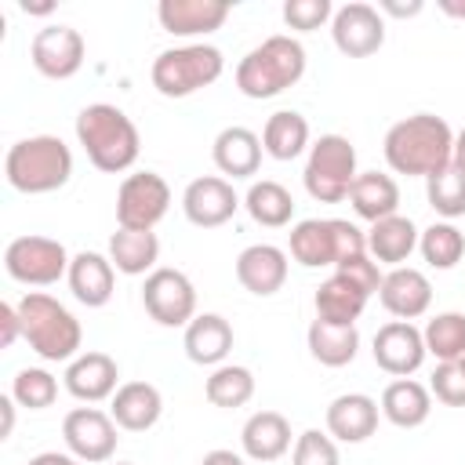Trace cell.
Returning a JSON list of instances; mask_svg holds the SVG:
<instances>
[{
    "label": "cell",
    "mask_w": 465,
    "mask_h": 465,
    "mask_svg": "<svg viewBox=\"0 0 465 465\" xmlns=\"http://www.w3.org/2000/svg\"><path fill=\"white\" fill-rule=\"evenodd\" d=\"M381 153H385V163H389L396 174H407V178H432L436 171L450 167V156H454V131H450V124H447L443 116H436V113H414V116L396 120V124L385 131Z\"/></svg>",
    "instance_id": "obj_1"
},
{
    "label": "cell",
    "mask_w": 465,
    "mask_h": 465,
    "mask_svg": "<svg viewBox=\"0 0 465 465\" xmlns=\"http://www.w3.org/2000/svg\"><path fill=\"white\" fill-rule=\"evenodd\" d=\"M76 142L84 145L87 160L105 174H124L138 163L142 138L134 120L109 102H91L76 113Z\"/></svg>",
    "instance_id": "obj_2"
},
{
    "label": "cell",
    "mask_w": 465,
    "mask_h": 465,
    "mask_svg": "<svg viewBox=\"0 0 465 465\" xmlns=\"http://www.w3.org/2000/svg\"><path fill=\"white\" fill-rule=\"evenodd\" d=\"M15 305H18V316H22V338L40 360L69 363V360L80 356L84 327L58 298H51L44 291H29Z\"/></svg>",
    "instance_id": "obj_3"
},
{
    "label": "cell",
    "mask_w": 465,
    "mask_h": 465,
    "mask_svg": "<svg viewBox=\"0 0 465 465\" xmlns=\"http://www.w3.org/2000/svg\"><path fill=\"white\" fill-rule=\"evenodd\" d=\"M305 76V47L294 36H265L236 65V87L243 98H276Z\"/></svg>",
    "instance_id": "obj_4"
},
{
    "label": "cell",
    "mask_w": 465,
    "mask_h": 465,
    "mask_svg": "<svg viewBox=\"0 0 465 465\" xmlns=\"http://www.w3.org/2000/svg\"><path fill=\"white\" fill-rule=\"evenodd\" d=\"M4 174L11 189L25 196H44L73 178V153L58 134H29L7 149Z\"/></svg>",
    "instance_id": "obj_5"
},
{
    "label": "cell",
    "mask_w": 465,
    "mask_h": 465,
    "mask_svg": "<svg viewBox=\"0 0 465 465\" xmlns=\"http://www.w3.org/2000/svg\"><path fill=\"white\" fill-rule=\"evenodd\" d=\"M225 73V58L214 44H182L153 58L149 80L163 98H189L211 87Z\"/></svg>",
    "instance_id": "obj_6"
},
{
    "label": "cell",
    "mask_w": 465,
    "mask_h": 465,
    "mask_svg": "<svg viewBox=\"0 0 465 465\" xmlns=\"http://www.w3.org/2000/svg\"><path fill=\"white\" fill-rule=\"evenodd\" d=\"M356 174H360L356 171V145L345 134H320L309 145L302 182H305V193L312 200H320V203L349 200Z\"/></svg>",
    "instance_id": "obj_7"
},
{
    "label": "cell",
    "mask_w": 465,
    "mask_h": 465,
    "mask_svg": "<svg viewBox=\"0 0 465 465\" xmlns=\"http://www.w3.org/2000/svg\"><path fill=\"white\" fill-rule=\"evenodd\" d=\"M69 251L62 240L54 236H15L7 247H4V269L15 283H25V287H51L58 283L62 276H69Z\"/></svg>",
    "instance_id": "obj_8"
},
{
    "label": "cell",
    "mask_w": 465,
    "mask_h": 465,
    "mask_svg": "<svg viewBox=\"0 0 465 465\" xmlns=\"http://www.w3.org/2000/svg\"><path fill=\"white\" fill-rule=\"evenodd\" d=\"M171 207V185L156 171H134L116 189V225L153 232Z\"/></svg>",
    "instance_id": "obj_9"
},
{
    "label": "cell",
    "mask_w": 465,
    "mask_h": 465,
    "mask_svg": "<svg viewBox=\"0 0 465 465\" xmlns=\"http://www.w3.org/2000/svg\"><path fill=\"white\" fill-rule=\"evenodd\" d=\"M142 305L160 327H189L196 316V287L182 269L156 265L142 283Z\"/></svg>",
    "instance_id": "obj_10"
},
{
    "label": "cell",
    "mask_w": 465,
    "mask_h": 465,
    "mask_svg": "<svg viewBox=\"0 0 465 465\" xmlns=\"http://www.w3.org/2000/svg\"><path fill=\"white\" fill-rule=\"evenodd\" d=\"M116 421L113 414L98 411V407H73L65 418H62V440H65V450L73 458H80L84 465H102L116 454Z\"/></svg>",
    "instance_id": "obj_11"
},
{
    "label": "cell",
    "mask_w": 465,
    "mask_h": 465,
    "mask_svg": "<svg viewBox=\"0 0 465 465\" xmlns=\"http://www.w3.org/2000/svg\"><path fill=\"white\" fill-rule=\"evenodd\" d=\"M331 40L345 58H367L385 44V18L374 4H363V0L341 4L334 7V18H331Z\"/></svg>",
    "instance_id": "obj_12"
},
{
    "label": "cell",
    "mask_w": 465,
    "mask_h": 465,
    "mask_svg": "<svg viewBox=\"0 0 465 465\" xmlns=\"http://www.w3.org/2000/svg\"><path fill=\"white\" fill-rule=\"evenodd\" d=\"M29 58H33V69L47 80H69L84 69V58H87V44L80 36V29L73 25H44L33 44H29Z\"/></svg>",
    "instance_id": "obj_13"
},
{
    "label": "cell",
    "mask_w": 465,
    "mask_h": 465,
    "mask_svg": "<svg viewBox=\"0 0 465 465\" xmlns=\"http://www.w3.org/2000/svg\"><path fill=\"white\" fill-rule=\"evenodd\" d=\"M240 196L232 189L229 178H218V174H203V178H193L182 193V211L185 218L196 225V229H218L225 225L236 211H240Z\"/></svg>",
    "instance_id": "obj_14"
},
{
    "label": "cell",
    "mask_w": 465,
    "mask_h": 465,
    "mask_svg": "<svg viewBox=\"0 0 465 465\" xmlns=\"http://www.w3.org/2000/svg\"><path fill=\"white\" fill-rule=\"evenodd\" d=\"M371 352H374V363L392 378H411L429 356L421 331L414 323H407V320L381 323L378 334H374V349Z\"/></svg>",
    "instance_id": "obj_15"
},
{
    "label": "cell",
    "mask_w": 465,
    "mask_h": 465,
    "mask_svg": "<svg viewBox=\"0 0 465 465\" xmlns=\"http://www.w3.org/2000/svg\"><path fill=\"white\" fill-rule=\"evenodd\" d=\"M65 392L80 403H102V400H113V392L120 389V367L109 352H80L76 360H69L65 374Z\"/></svg>",
    "instance_id": "obj_16"
},
{
    "label": "cell",
    "mask_w": 465,
    "mask_h": 465,
    "mask_svg": "<svg viewBox=\"0 0 465 465\" xmlns=\"http://www.w3.org/2000/svg\"><path fill=\"white\" fill-rule=\"evenodd\" d=\"M378 302L389 316L396 320H418L429 312L432 305V283L421 269H411V265H400V269H389L381 276V287H378Z\"/></svg>",
    "instance_id": "obj_17"
},
{
    "label": "cell",
    "mask_w": 465,
    "mask_h": 465,
    "mask_svg": "<svg viewBox=\"0 0 465 465\" xmlns=\"http://www.w3.org/2000/svg\"><path fill=\"white\" fill-rule=\"evenodd\" d=\"M229 0H160L156 18L171 36H207L225 25Z\"/></svg>",
    "instance_id": "obj_18"
},
{
    "label": "cell",
    "mask_w": 465,
    "mask_h": 465,
    "mask_svg": "<svg viewBox=\"0 0 465 465\" xmlns=\"http://www.w3.org/2000/svg\"><path fill=\"white\" fill-rule=\"evenodd\" d=\"M236 280L243 291L269 298L287 283V251L276 243H251L236 254Z\"/></svg>",
    "instance_id": "obj_19"
},
{
    "label": "cell",
    "mask_w": 465,
    "mask_h": 465,
    "mask_svg": "<svg viewBox=\"0 0 465 465\" xmlns=\"http://www.w3.org/2000/svg\"><path fill=\"white\" fill-rule=\"evenodd\" d=\"M378 400H371L367 392H341L331 400L327 407V432L338 440V443H363L374 436L378 429Z\"/></svg>",
    "instance_id": "obj_20"
},
{
    "label": "cell",
    "mask_w": 465,
    "mask_h": 465,
    "mask_svg": "<svg viewBox=\"0 0 465 465\" xmlns=\"http://www.w3.org/2000/svg\"><path fill=\"white\" fill-rule=\"evenodd\" d=\"M65 280H69V291H73V298H76L80 305L102 309V305H109V298H113L116 269H113V262H109L105 254H98V251H80V254H73Z\"/></svg>",
    "instance_id": "obj_21"
},
{
    "label": "cell",
    "mask_w": 465,
    "mask_h": 465,
    "mask_svg": "<svg viewBox=\"0 0 465 465\" xmlns=\"http://www.w3.org/2000/svg\"><path fill=\"white\" fill-rule=\"evenodd\" d=\"M185 356L200 367H222L225 356L232 352V327L218 312H196L182 334Z\"/></svg>",
    "instance_id": "obj_22"
},
{
    "label": "cell",
    "mask_w": 465,
    "mask_h": 465,
    "mask_svg": "<svg viewBox=\"0 0 465 465\" xmlns=\"http://www.w3.org/2000/svg\"><path fill=\"white\" fill-rule=\"evenodd\" d=\"M109 414L113 421L124 429V432H145L160 421L163 414V396L153 381H124L116 392H113V403H109Z\"/></svg>",
    "instance_id": "obj_23"
},
{
    "label": "cell",
    "mask_w": 465,
    "mask_h": 465,
    "mask_svg": "<svg viewBox=\"0 0 465 465\" xmlns=\"http://www.w3.org/2000/svg\"><path fill=\"white\" fill-rule=\"evenodd\" d=\"M262 134H254L251 127H222L214 134L211 145V160L222 174L229 178H251L262 167Z\"/></svg>",
    "instance_id": "obj_24"
},
{
    "label": "cell",
    "mask_w": 465,
    "mask_h": 465,
    "mask_svg": "<svg viewBox=\"0 0 465 465\" xmlns=\"http://www.w3.org/2000/svg\"><path fill=\"white\" fill-rule=\"evenodd\" d=\"M378 407H381V418L392 421L396 429H418L432 414V392L414 378H396L381 389Z\"/></svg>",
    "instance_id": "obj_25"
},
{
    "label": "cell",
    "mask_w": 465,
    "mask_h": 465,
    "mask_svg": "<svg viewBox=\"0 0 465 465\" xmlns=\"http://www.w3.org/2000/svg\"><path fill=\"white\" fill-rule=\"evenodd\" d=\"M240 447L251 461H276L291 450V421L280 411H254L240 429Z\"/></svg>",
    "instance_id": "obj_26"
},
{
    "label": "cell",
    "mask_w": 465,
    "mask_h": 465,
    "mask_svg": "<svg viewBox=\"0 0 465 465\" xmlns=\"http://www.w3.org/2000/svg\"><path fill=\"white\" fill-rule=\"evenodd\" d=\"M418 225L403 214H389L381 222H374L367 229V254L378 262V265H392L400 269L414 251H418Z\"/></svg>",
    "instance_id": "obj_27"
},
{
    "label": "cell",
    "mask_w": 465,
    "mask_h": 465,
    "mask_svg": "<svg viewBox=\"0 0 465 465\" xmlns=\"http://www.w3.org/2000/svg\"><path fill=\"white\" fill-rule=\"evenodd\" d=\"M316 320L323 323H338V327H356V320L367 309V294L341 272H331L320 287H316Z\"/></svg>",
    "instance_id": "obj_28"
},
{
    "label": "cell",
    "mask_w": 465,
    "mask_h": 465,
    "mask_svg": "<svg viewBox=\"0 0 465 465\" xmlns=\"http://www.w3.org/2000/svg\"><path fill=\"white\" fill-rule=\"evenodd\" d=\"M349 203L363 222H381L389 214H400V185L392 174L381 171H360L352 189H349Z\"/></svg>",
    "instance_id": "obj_29"
},
{
    "label": "cell",
    "mask_w": 465,
    "mask_h": 465,
    "mask_svg": "<svg viewBox=\"0 0 465 465\" xmlns=\"http://www.w3.org/2000/svg\"><path fill=\"white\" fill-rule=\"evenodd\" d=\"M160 258V240L156 232H138V229H116L109 236V262L124 276H149Z\"/></svg>",
    "instance_id": "obj_30"
},
{
    "label": "cell",
    "mask_w": 465,
    "mask_h": 465,
    "mask_svg": "<svg viewBox=\"0 0 465 465\" xmlns=\"http://www.w3.org/2000/svg\"><path fill=\"white\" fill-rule=\"evenodd\" d=\"M287 251L298 265L305 269H323V265H334L338 254H334V232H331V218H302L291 236H287Z\"/></svg>",
    "instance_id": "obj_31"
},
{
    "label": "cell",
    "mask_w": 465,
    "mask_h": 465,
    "mask_svg": "<svg viewBox=\"0 0 465 465\" xmlns=\"http://www.w3.org/2000/svg\"><path fill=\"white\" fill-rule=\"evenodd\" d=\"M305 345H309V356L316 363H323V367H345L360 352V331L356 327H338V323L312 320L309 331H305Z\"/></svg>",
    "instance_id": "obj_32"
},
{
    "label": "cell",
    "mask_w": 465,
    "mask_h": 465,
    "mask_svg": "<svg viewBox=\"0 0 465 465\" xmlns=\"http://www.w3.org/2000/svg\"><path fill=\"white\" fill-rule=\"evenodd\" d=\"M262 149L272 160H294L309 149V120L298 109H280L262 127Z\"/></svg>",
    "instance_id": "obj_33"
},
{
    "label": "cell",
    "mask_w": 465,
    "mask_h": 465,
    "mask_svg": "<svg viewBox=\"0 0 465 465\" xmlns=\"http://www.w3.org/2000/svg\"><path fill=\"white\" fill-rule=\"evenodd\" d=\"M243 207H247L251 222H258L265 229H283L294 218V196H291V189L280 185V182H272V178L251 182V189L243 196Z\"/></svg>",
    "instance_id": "obj_34"
},
{
    "label": "cell",
    "mask_w": 465,
    "mask_h": 465,
    "mask_svg": "<svg viewBox=\"0 0 465 465\" xmlns=\"http://www.w3.org/2000/svg\"><path fill=\"white\" fill-rule=\"evenodd\" d=\"M203 396H207L211 407H225V411L243 407L254 396V374L240 363H222L203 381Z\"/></svg>",
    "instance_id": "obj_35"
},
{
    "label": "cell",
    "mask_w": 465,
    "mask_h": 465,
    "mask_svg": "<svg viewBox=\"0 0 465 465\" xmlns=\"http://www.w3.org/2000/svg\"><path fill=\"white\" fill-rule=\"evenodd\" d=\"M425 352L440 363H458L465 356V312H436L425 331Z\"/></svg>",
    "instance_id": "obj_36"
},
{
    "label": "cell",
    "mask_w": 465,
    "mask_h": 465,
    "mask_svg": "<svg viewBox=\"0 0 465 465\" xmlns=\"http://www.w3.org/2000/svg\"><path fill=\"white\" fill-rule=\"evenodd\" d=\"M418 251L432 269H454L465 258V232L454 222H432L418 236Z\"/></svg>",
    "instance_id": "obj_37"
},
{
    "label": "cell",
    "mask_w": 465,
    "mask_h": 465,
    "mask_svg": "<svg viewBox=\"0 0 465 465\" xmlns=\"http://www.w3.org/2000/svg\"><path fill=\"white\" fill-rule=\"evenodd\" d=\"M425 196H429V207L443 218V222H454L465 214V171L461 167H443L436 171L432 178H425Z\"/></svg>",
    "instance_id": "obj_38"
},
{
    "label": "cell",
    "mask_w": 465,
    "mask_h": 465,
    "mask_svg": "<svg viewBox=\"0 0 465 465\" xmlns=\"http://www.w3.org/2000/svg\"><path fill=\"white\" fill-rule=\"evenodd\" d=\"M11 396L25 411H44L58 400V378L44 367H22L11 381Z\"/></svg>",
    "instance_id": "obj_39"
},
{
    "label": "cell",
    "mask_w": 465,
    "mask_h": 465,
    "mask_svg": "<svg viewBox=\"0 0 465 465\" xmlns=\"http://www.w3.org/2000/svg\"><path fill=\"white\" fill-rule=\"evenodd\" d=\"M291 465H341L334 436L331 432H320V429H305L302 436H294Z\"/></svg>",
    "instance_id": "obj_40"
},
{
    "label": "cell",
    "mask_w": 465,
    "mask_h": 465,
    "mask_svg": "<svg viewBox=\"0 0 465 465\" xmlns=\"http://www.w3.org/2000/svg\"><path fill=\"white\" fill-rule=\"evenodd\" d=\"M331 18H334L331 0H287L283 4V22L298 33H312Z\"/></svg>",
    "instance_id": "obj_41"
},
{
    "label": "cell",
    "mask_w": 465,
    "mask_h": 465,
    "mask_svg": "<svg viewBox=\"0 0 465 465\" xmlns=\"http://www.w3.org/2000/svg\"><path fill=\"white\" fill-rule=\"evenodd\" d=\"M429 392L447 407H465V371L458 363H436Z\"/></svg>",
    "instance_id": "obj_42"
},
{
    "label": "cell",
    "mask_w": 465,
    "mask_h": 465,
    "mask_svg": "<svg viewBox=\"0 0 465 465\" xmlns=\"http://www.w3.org/2000/svg\"><path fill=\"white\" fill-rule=\"evenodd\" d=\"M334 272L349 276V280H352L367 298H371V294H378V287H381V269H378V262H374L371 254L345 258V262H338V265H334Z\"/></svg>",
    "instance_id": "obj_43"
},
{
    "label": "cell",
    "mask_w": 465,
    "mask_h": 465,
    "mask_svg": "<svg viewBox=\"0 0 465 465\" xmlns=\"http://www.w3.org/2000/svg\"><path fill=\"white\" fill-rule=\"evenodd\" d=\"M331 232H334V254H338V262L356 258V254H367V232L356 229L349 218H331Z\"/></svg>",
    "instance_id": "obj_44"
},
{
    "label": "cell",
    "mask_w": 465,
    "mask_h": 465,
    "mask_svg": "<svg viewBox=\"0 0 465 465\" xmlns=\"http://www.w3.org/2000/svg\"><path fill=\"white\" fill-rule=\"evenodd\" d=\"M18 338H22V316H18V305L4 302V305H0V345L11 349Z\"/></svg>",
    "instance_id": "obj_45"
},
{
    "label": "cell",
    "mask_w": 465,
    "mask_h": 465,
    "mask_svg": "<svg viewBox=\"0 0 465 465\" xmlns=\"http://www.w3.org/2000/svg\"><path fill=\"white\" fill-rule=\"evenodd\" d=\"M421 0H407V4H400V0H381L378 4V11L381 15H392V18H414V15H421Z\"/></svg>",
    "instance_id": "obj_46"
},
{
    "label": "cell",
    "mask_w": 465,
    "mask_h": 465,
    "mask_svg": "<svg viewBox=\"0 0 465 465\" xmlns=\"http://www.w3.org/2000/svg\"><path fill=\"white\" fill-rule=\"evenodd\" d=\"M25 465H84L80 458H73L69 450L62 454V450H44V454H33Z\"/></svg>",
    "instance_id": "obj_47"
},
{
    "label": "cell",
    "mask_w": 465,
    "mask_h": 465,
    "mask_svg": "<svg viewBox=\"0 0 465 465\" xmlns=\"http://www.w3.org/2000/svg\"><path fill=\"white\" fill-rule=\"evenodd\" d=\"M200 465H243V458L236 450H225V447H214L200 458Z\"/></svg>",
    "instance_id": "obj_48"
},
{
    "label": "cell",
    "mask_w": 465,
    "mask_h": 465,
    "mask_svg": "<svg viewBox=\"0 0 465 465\" xmlns=\"http://www.w3.org/2000/svg\"><path fill=\"white\" fill-rule=\"evenodd\" d=\"M15 396L7 392V396H0V411H4V425H0V440H7L11 436V429H15Z\"/></svg>",
    "instance_id": "obj_49"
},
{
    "label": "cell",
    "mask_w": 465,
    "mask_h": 465,
    "mask_svg": "<svg viewBox=\"0 0 465 465\" xmlns=\"http://www.w3.org/2000/svg\"><path fill=\"white\" fill-rule=\"evenodd\" d=\"M440 11L458 18V22H465V0H440Z\"/></svg>",
    "instance_id": "obj_50"
},
{
    "label": "cell",
    "mask_w": 465,
    "mask_h": 465,
    "mask_svg": "<svg viewBox=\"0 0 465 465\" xmlns=\"http://www.w3.org/2000/svg\"><path fill=\"white\" fill-rule=\"evenodd\" d=\"M450 163L465 171V127H461V131L454 134V156H450Z\"/></svg>",
    "instance_id": "obj_51"
},
{
    "label": "cell",
    "mask_w": 465,
    "mask_h": 465,
    "mask_svg": "<svg viewBox=\"0 0 465 465\" xmlns=\"http://www.w3.org/2000/svg\"><path fill=\"white\" fill-rule=\"evenodd\" d=\"M22 11H25V15H51V11H54V4H29V0H25V4H22Z\"/></svg>",
    "instance_id": "obj_52"
},
{
    "label": "cell",
    "mask_w": 465,
    "mask_h": 465,
    "mask_svg": "<svg viewBox=\"0 0 465 465\" xmlns=\"http://www.w3.org/2000/svg\"><path fill=\"white\" fill-rule=\"evenodd\" d=\"M458 367H461V371H465V356H461V360H458Z\"/></svg>",
    "instance_id": "obj_53"
},
{
    "label": "cell",
    "mask_w": 465,
    "mask_h": 465,
    "mask_svg": "<svg viewBox=\"0 0 465 465\" xmlns=\"http://www.w3.org/2000/svg\"><path fill=\"white\" fill-rule=\"evenodd\" d=\"M116 465H134V461H116Z\"/></svg>",
    "instance_id": "obj_54"
}]
</instances>
